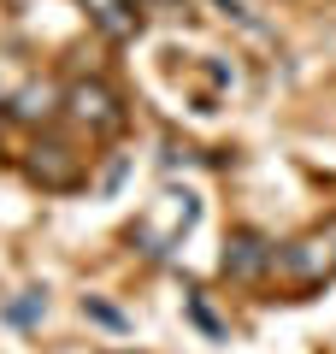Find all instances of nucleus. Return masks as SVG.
<instances>
[{
  "mask_svg": "<svg viewBox=\"0 0 336 354\" xmlns=\"http://www.w3.org/2000/svg\"><path fill=\"white\" fill-rule=\"evenodd\" d=\"M330 278H336V218H324V225L301 230L295 242L272 248V283H283L289 295H307Z\"/></svg>",
  "mask_w": 336,
  "mask_h": 354,
  "instance_id": "f257e3e1",
  "label": "nucleus"
},
{
  "mask_svg": "<svg viewBox=\"0 0 336 354\" xmlns=\"http://www.w3.org/2000/svg\"><path fill=\"white\" fill-rule=\"evenodd\" d=\"M65 118H71V124L83 130L88 142H106V136H118V130L130 124L124 101H118V95H112L100 77H83V83L65 88Z\"/></svg>",
  "mask_w": 336,
  "mask_h": 354,
  "instance_id": "f03ea898",
  "label": "nucleus"
},
{
  "mask_svg": "<svg viewBox=\"0 0 336 354\" xmlns=\"http://www.w3.org/2000/svg\"><path fill=\"white\" fill-rule=\"evenodd\" d=\"M189 225H195V201H189V195H160V201L148 207V218L136 225V236L148 242L153 254H165V248H171V242L189 230Z\"/></svg>",
  "mask_w": 336,
  "mask_h": 354,
  "instance_id": "7ed1b4c3",
  "label": "nucleus"
},
{
  "mask_svg": "<svg viewBox=\"0 0 336 354\" xmlns=\"http://www.w3.org/2000/svg\"><path fill=\"white\" fill-rule=\"evenodd\" d=\"M30 177H36L41 189H77V183H83V160H77L65 142L41 136L36 148H30Z\"/></svg>",
  "mask_w": 336,
  "mask_h": 354,
  "instance_id": "20e7f679",
  "label": "nucleus"
},
{
  "mask_svg": "<svg viewBox=\"0 0 336 354\" xmlns=\"http://www.w3.org/2000/svg\"><path fill=\"white\" fill-rule=\"evenodd\" d=\"M88 18H95L100 30H106L112 41H130L142 30V12H136V0H83Z\"/></svg>",
  "mask_w": 336,
  "mask_h": 354,
  "instance_id": "39448f33",
  "label": "nucleus"
},
{
  "mask_svg": "<svg viewBox=\"0 0 336 354\" xmlns=\"http://www.w3.org/2000/svg\"><path fill=\"white\" fill-rule=\"evenodd\" d=\"M224 272L230 278H260V272H272V248L260 236H236L230 254H224Z\"/></svg>",
  "mask_w": 336,
  "mask_h": 354,
  "instance_id": "423d86ee",
  "label": "nucleus"
}]
</instances>
